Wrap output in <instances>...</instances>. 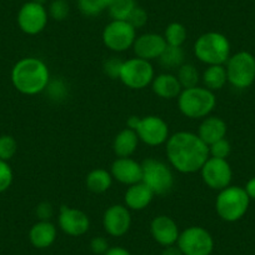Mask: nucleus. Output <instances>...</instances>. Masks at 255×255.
I'll return each mask as SVG.
<instances>
[{"instance_id":"nucleus-30","label":"nucleus","mask_w":255,"mask_h":255,"mask_svg":"<svg viewBox=\"0 0 255 255\" xmlns=\"http://www.w3.org/2000/svg\"><path fill=\"white\" fill-rule=\"evenodd\" d=\"M18 150V143L11 135L0 136V159L9 161Z\"/></svg>"},{"instance_id":"nucleus-34","label":"nucleus","mask_w":255,"mask_h":255,"mask_svg":"<svg viewBox=\"0 0 255 255\" xmlns=\"http://www.w3.org/2000/svg\"><path fill=\"white\" fill-rule=\"evenodd\" d=\"M13 170L8 161L0 159V193L8 190L13 183Z\"/></svg>"},{"instance_id":"nucleus-31","label":"nucleus","mask_w":255,"mask_h":255,"mask_svg":"<svg viewBox=\"0 0 255 255\" xmlns=\"http://www.w3.org/2000/svg\"><path fill=\"white\" fill-rule=\"evenodd\" d=\"M69 4L68 0H53L49 6L48 14L56 21L65 20L69 15Z\"/></svg>"},{"instance_id":"nucleus-36","label":"nucleus","mask_w":255,"mask_h":255,"mask_svg":"<svg viewBox=\"0 0 255 255\" xmlns=\"http://www.w3.org/2000/svg\"><path fill=\"white\" fill-rule=\"evenodd\" d=\"M127 21H129L130 25H133L135 29H140L148 23V13L145 11V9L135 6V9L131 11L130 16L128 18Z\"/></svg>"},{"instance_id":"nucleus-2","label":"nucleus","mask_w":255,"mask_h":255,"mask_svg":"<svg viewBox=\"0 0 255 255\" xmlns=\"http://www.w3.org/2000/svg\"><path fill=\"white\" fill-rule=\"evenodd\" d=\"M11 83L24 95L45 92L50 83V70L41 59L28 56L18 61L11 70Z\"/></svg>"},{"instance_id":"nucleus-11","label":"nucleus","mask_w":255,"mask_h":255,"mask_svg":"<svg viewBox=\"0 0 255 255\" xmlns=\"http://www.w3.org/2000/svg\"><path fill=\"white\" fill-rule=\"evenodd\" d=\"M135 131L139 136V140L149 146L163 145L170 136L168 123L163 118L156 115L140 118Z\"/></svg>"},{"instance_id":"nucleus-3","label":"nucleus","mask_w":255,"mask_h":255,"mask_svg":"<svg viewBox=\"0 0 255 255\" xmlns=\"http://www.w3.org/2000/svg\"><path fill=\"white\" fill-rule=\"evenodd\" d=\"M217 105L214 92L204 87H194L181 90L178 97V108L188 119H204L209 117Z\"/></svg>"},{"instance_id":"nucleus-41","label":"nucleus","mask_w":255,"mask_h":255,"mask_svg":"<svg viewBox=\"0 0 255 255\" xmlns=\"http://www.w3.org/2000/svg\"><path fill=\"white\" fill-rule=\"evenodd\" d=\"M104 255H131L127 249L122 247H113L108 249V252Z\"/></svg>"},{"instance_id":"nucleus-15","label":"nucleus","mask_w":255,"mask_h":255,"mask_svg":"<svg viewBox=\"0 0 255 255\" xmlns=\"http://www.w3.org/2000/svg\"><path fill=\"white\" fill-rule=\"evenodd\" d=\"M59 228L70 237H82L89 230L90 219L83 210L63 205L58 218Z\"/></svg>"},{"instance_id":"nucleus-29","label":"nucleus","mask_w":255,"mask_h":255,"mask_svg":"<svg viewBox=\"0 0 255 255\" xmlns=\"http://www.w3.org/2000/svg\"><path fill=\"white\" fill-rule=\"evenodd\" d=\"M135 6V0H114L109 8L110 16L113 20H128Z\"/></svg>"},{"instance_id":"nucleus-33","label":"nucleus","mask_w":255,"mask_h":255,"mask_svg":"<svg viewBox=\"0 0 255 255\" xmlns=\"http://www.w3.org/2000/svg\"><path fill=\"white\" fill-rule=\"evenodd\" d=\"M123 63H124V61L120 60V59H118V58H115V56H113V58L105 60L104 65H103L104 74L113 80L119 79L120 72H122Z\"/></svg>"},{"instance_id":"nucleus-32","label":"nucleus","mask_w":255,"mask_h":255,"mask_svg":"<svg viewBox=\"0 0 255 255\" xmlns=\"http://www.w3.org/2000/svg\"><path fill=\"white\" fill-rule=\"evenodd\" d=\"M232 153V146L227 139H220V140L215 141V143L209 145V155L212 158L218 159H227Z\"/></svg>"},{"instance_id":"nucleus-28","label":"nucleus","mask_w":255,"mask_h":255,"mask_svg":"<svg viewBox=\"0 0 255 255\" xmlns=\"http://www.w3.org/2000/svg\"><path fill=\"white\" fill-rule=\"evenodd\" d=\"M163 36L168 45L183 46V44L186 41V38H188V30L181 23L174 21L166 26Z\"/></svg>"},{"instance_id":"nucleus-26","label":"nucleus","mask_w":255,"mask_h":255,"mask_svg":"<svg viewBox=\"0 0 255 255\" xmlns=\"http://www.w3.org/2000/svg\"><path fill=\"white\" fill-rule=\"evenodd\" d=\"M158 60L161 67L165 68V69H179L185 63V53H184L181 46L166 45Z\"/></svg>"},{"instance_id":"nucleus-21","label":"nucleus","mask_w":255,"mask_h":255,"mask_svg":"<svg viewBox=\"0 0 255 255\" xmlns=\"http://www.w3.org/2000/svg\"><path fill=\"white\" fill-rule=\"evenodd\" d=\"M150 85L156 97L166 100L178 98L183 90L178 77L170 73H161V74L155 75Z\"/></svg>"},{"instance_id":"nucleus-6","label":"nucleus","mask_w":255,"mask_h":255,"mask_svg":"<svg viewBox=\"0 0 255 255\" xmlns=\"http://www.w3.org/2000/svg\"><path fill=\"white\" fill-rule=\"evenodd\" d=\"M228 83L237 89H247L255 80V56L249 51L230 55L225 63Z\"/></svg>"},{"instance_id":"nucleus-38","label":"nucleus","mask_w":255,"mask_h":255,"mask_svg":"<svg viewBox=\"0 0 255 255\" xmlns=\"http://www.w3.org/2000/svg\"><path fill=\"white\" fill-rule=\"evenodd\" d=\"M35 214L39 220H50L54 215V208L50 203L43 202L35 208Z\"/></svg>"},{"instance_id":"nucleus-39","label":"nucleus","mask_w":255,"mask_h":255,"mask_svg":"<svg viewBox=\"0 0 255 255\" xmlns=\"http://www.w3.org/2000/svg\"><path fill=\"white\" fill-rule=\"evenodd\" d=\"M90 249H92L93 253L95 254H103L104 255L105 253L108 252L109 249V243L105 238L103 237H95L94 239L90 242Z\"/></svg>"},{"instance_id":"nucleus-45","label":"nucleus","mask_w":255,"mask_h":255,"mask_svg":"<svg viewBox=\"0 0 255 255\" xmlns=\"http://www.w3.org/2000/svg\"><path fill=\"white\" fill-rule=\"evenodd\" d=\"M33 1H36V3H39V4H43V5H44V3H45L46 0H33Z\"/></svg>"},{"instance_id":"nucleus-22","label":"nucleus","mask_w":255,"mask_h":255,"mask_svg":"<svg viewBox=\"0 0 255 255\" xmlns=\"http://www.w3.org/2000/svg\"><path fill=\"white\" fill-rule=\"evenodd\" d=\"M56 234L58 230L50 220H39L31 227L29 232V240L33 247L38 249H46L54 244Z\"/></svg>"},{"instance_id":"nucleus-42","label":"nucleus","mask_w":255,"mask_h":255,"mask_svg":"<svg viewBox=\"0 0 255 255\" xmlns=\"http://www.w3.org/2000/svg\"><path fill=\"white\" fill-rule=\"evenodd\" d=\"M161 255H183L181 250L179 249L178 245H169V247H165V249L161 252Z\"/></svg>"},{"instance_id":"nucleus-18","label":"nucleus","mask_w":255,"mask_h":255,"mask_svg":"<svg viewBox=\"0 0 255 255\" xmlns=\"http://www.w3.org/2000/svg\"><path fill=\"white\" fill-rule=\"evenodd\" d=\"M150 233L156 243L163 247L176 244L179 239V227L173 218L168 215H158L150 223Z\"/></svg>"},{"instance_id":"nucleus-16","label":"nucleus","mask_w":255,"mask_h":255,"mask_svg":"<svg viewBox=\"0 0 255 255\" xmlns=\"http://www.w3.org/2000/svg\"><path fill=\"white\" fill-rule=\"evenodd\" d=\"M166 41L163 35L156 33H145L136 36L134 41L133 50L136 58L144 59V60H155L159 59L164 49L166 48Z\"/></svg>"},{"instance_id":"nucleus-20","label":"nucleus","mask_w":255,"mask_h":255,"mask_svg":"<svg viewBox=\"0 0 255 255\" xmlns=\"http://www.w3.org/2000/svg\"><path fill=\"white\" fill-rule=\"evenodd\" d=\"M227 123L222 118L209 115V117L204 118L203 122L200 123L197 134L209 146L210 144L215 143L220 139H224L225 135H227Z\"/></svg>"},{"instance_id":"nucleus-1","label":"nucleus","mask_w":255,"mask_h":255,"mask_svg":"<svg viewBox=\"0 0 255 255\" xmlns=\"http://www.w3.org/2000/svg\"><path fill=\"white\" fill-rule=\"evenodd\" d=\"M166 158L169 164L181 174L200 171L209 159V146L191 131H178L166 141Z\"/></svg>"},{"instance_id":"nucleus-37","label":"nucleus","mask_w":255,"mask_h":255,"mask_svg":"<svg viewBox=\"0 0 255 255\" xmlns=\"http://www.w3.org/2000/svg\"><path fill=\"white\" fill-rule=\"evenodd\" d=\"M46 92H49L50 97L53 99H61V98L65 97V93H67V87L63 84V82H51L49 83L48 88H46Z\"/></svg>"},{"instance_id":"nucleus-43","label":"nucleus","mask_w":255,"mask_h":255,"mask_svg":"<svg viewBox=\"0 0 255 255\" xmlns=\"http://www.w3.org/2000/svg\"><path fill=\"white\" fill-rule=\"evenodd\" d=\"M139 119H140V118L135 117V115H133V117H129V118H128V120H127V128H129V129H133V130H135L136 127H138Z\"/></svg>"},{"instance_id":"nucleus-44","label":"nucleus","mask_w":255,"mask_h":255,"mask_svg":"<svg viewBox=\"0 0 255 255\" xmlns=\"http://www.w3.org/2000/svg\"><path fill=\"white\" fill-rule=\"evenodd\" d=\"M98 1H99L100 8H102L103 10H105V9L110 8V5H112L114 0H98Z\"/></svg>"},{"instance_id":"nucleus-27","label":"nucleus","mask_w":255,"mask_h":255,"mask_svg":"<svg viewBox=\"0 0 255 255\" xmlns=\"http://www.w3.org/2000/svg\"><path fill=\"white\" fill-rule=\"evenodd\" d=\"M176 77H178V80L181 84V87H183V89L198 87L200 79H202L198 68L191 63H184L178 69V75Z\"/></svg>"},{"instance_id":"nucleus-24","label":"nucleus","mask_w":255,"mask_h":255,"mask_svg":"<svg viewBox=\"0 0 255 255\" xmlns=\"http://www.w3.org/2000/svg\"><path fill=\"white\" fill-rule=\"evenodd\" d=\"M113 184V176L110 171L98 168L90 171L85 178V185L88 190L95 194H103L110 189Z\"/></svg>"},{"instance_id":"nucleus-35","label":"nucleus","mask_w":255,"mask_h":255,"mask_svg":"<svg viewBox=\"0 0 255 255\" xmlns=\"http://www.w3.org/2000/svg\"><path fill=\"white\" fill-rule=\"evenodd\" d=\"M78 8L85 16H97L103 11L98 0H78Z\"/></svg>"},{"instance_id":"nucleus-12","label":"nucleus","mask_w":255,"mask_h":255,"mask_svg":"<svg viewBox=\"0 0 255 255\" xmlns=\"http://www.w3.org/2000/svg\"><path fill=\"white\" fill-rule=\"evenodd\" d=\"M202 179L208 188L213 190H223L232 183L233 170L227 159H218L209 156L200 169Z\"/></svg>"},{"instance_id":"nucleus-4","label":"nucleus","mask_w":255,"mask_h":255,"mask_svg":"<svg viewBox=\"0 0 255 255\" xmlns=\"http://www.w3.org/2000/svg\"><path fill=\"white\" fill-rule=\"evenodd\" d=\"M194 55L207 65H225L230 58V41L224 34L208 31L194 43Z\"/></svg>"},{"instance_id":"nucleus-13","label":"nucleus","mask_w":255,"mask_h":255,"mask_svg":"<svg viewBox=\"0 0 255 255\" xmlns=\"http://www.w3.org/2000/svg\"><path fill=\"white\" fill-rule=\"evenodd\" d=\"M48 18L49 14L45 6L31 0L21 6L16 20L23 33L28 35H36L45 29Z\"/></svg>"},{"instance_id":"nucleus-19","label":"nucleus","mask_w":255,"mask_h":255,"mask_svg":"<svg viewBox=\"0 0 255 255\" xmlns=\"http://www.w3.org/2000/svg\"><path fill=\"white\" fill-rule=\"evenodd\" d=\"M154 197L155 194L151 191V189L146 186L143 181H140V183L128 186L124 194V205L129 210L140 212L151 204Z\"/></svg>"},{"instance_id":"nucleus-5","label":"nucleus","mask_w":255,"mask_h":255,"mask_svg":"<svg viewBox=\"0 0 255 255\" xmlns=\"http://www.w3.org/2000/svg\"><path fill=\"white\" fill-rule=\"evenodd\" d=\"M250 198L244 188L229 185L219 191L215 200V210L220 219L234 223L242 219L249 209Z\"/></svg>"},{"instance_id":"nucleus-10","label":"nucleus","mask_w":255,"mask_h":255,"mask_svg":"<svg viewBox=\"0 0 255 255\" xmlns=\"http://www.w3.org/2000/svg\"><path fill=\"white\" fill-rule=\"evenodd\" d=\"M183 255H210L214 249L212 234L203 227H189L176 242Z\"/></svg>"},{"instance_id":"nucleus-14","label":"nucleus","mask_w":255,"mask_h":255,"mask_svg":"<svg viewBox=\"0 0 255 255\" xmlns=\"http://www.w3.org/2000/svg\"><path fill=\"white\" fill-rule=\"evenodd\" d=\"M131 214L125 205L114 204L105 210L103 215V227L110 237L119 238L130 229Z\"/></svg>"},{"instance_id":"nucleus-40","label":"nucleus","mask_w":255,"mask_h":255,"mask_svg":"<svg viewBox=\"0 0 255 255\" xmlns=\"http://www.w3.org/2000/svg\"><path fill=\"white\" fill-rule=\"evenodd\" d=\"M244 189H245V191H247L248 197L250 198V200L252 199L255 200V176L248 181Z\"/></svg>"},{"instance_id":"nucleus-25","label":"nucleus","mask_w":255,"mask_h":255,"mask_svg":"<svg viewBox=\"0 0 255 255\" xmlns=\"http://www.w3.org/2000/svg\"><path fill=\"white\" fill-rule=\"evenodd\" d=\"M202 82L204 88L215 92L225 87L228 83V75L225 65H208L202 75Z\"/></svg>"},{"instance_id":"nucleus-7","label":"nucleus","mask_w":255,"mask_h":255,"mask_svg":"<svg viewBox=\"0 0 255 255\" xmlns=\"http://www.w3.org/2000/svg\"><path fill=\"white\" fill-rule=\"evenodd\" d=\"M143 178L141 181L151 189L155 195H165L174 186V174L170 166L164 161L148 158L141 163Z\"/></svg>"},{"instance_id":"nucleus-9","label":"nucleus","mask_w":255,"mask_h":255,"mask_svg":"<svg viewBox=\"0 0 255 255\" xmlns=\"http://www.w3.org/2000/svg\"><path fill=\"white\" fill-rule=\"evenodd\" d=\"M103 43L109 50L123 53L133 48L136 29L127 20H112L103 30Z\"/></svg>"},{"instance_id":"nucleus-23","label":"nucleus","mask_w":255,"mask_h":255,"mask_svg":"<svg viewBox=\"0 0 255 255\" xmlns=\"http://www.w3.org/2000/svg\"><path fill=\"white\" fill-rule=\"evenodd\" d=\"M139 136L135 130L125 128L117 134L113 143V149L118 158H130L139 145Z\"/></svg>"},{"instance_id":"nucleus-17","label":"nucleus","mask_w":255,"mask_h":255,"mask_svg":"<svg viewBox=\"0 0 255 255\" xmlns=\"http://www.w3.org/2000/svg\"><path fill=\"white\" fill-rule=\"evenodd\" d=\"M110 174L113 179L119 181L120 184L130 186L133 184L140 183L143 178V169L141 163L131 158H117L112 164Z\"/></svg>"},{"instance_id":"nucleus-8","label":"nucleus","mask_w":255,"mask_h":255,"mask_svg":"<svg viewBox=\"0 0 255 255\" xmlns=\"http://www.w3.org/2000/svg\"><path fill=\"white\" fill-rule=\"evenodd\" d=\"M155 73L150 61L140 58H130L123 63L120 82L129 89L141 90L151 84Z\"/></svg>"}]
</instances>
